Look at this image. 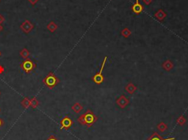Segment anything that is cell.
<instances>
[{
  "label": "cell",
  "mask_w": 188,
  "mask_h": 140,
  "mask_svg": "<svg viewBox=\"0 0 188 140\" xmlns=\"http://www.w3.org/2000/svg\"><path fill=\"white\" fill-rule=\"evenodd\" d=\"M98 120V117L93 114L91 110H87L85 114L80 115L77 121L82 126L91 127Z\"/></svg>",
  "instance_id": "6da1fadb"
},
{
  "label": "cell",
  "mask_w": 188,
  "mask_h": 140,
  "mask_svg": "<svg viewBox=\"0 0 188 140\" xmlns=\"http://www.w3.org/2000/svg\"><path fill=\"white\" fill-rule=\"evenodd\" d=\"M43 82L45 85L49 89H53L60 83V79L55 76V73L50 72L49 74L43 79Z\"/></svg>",
  "instance_id": "7a4b0ae2"
},
{
  "label": "cell",
  "mask_w": 188,
  "mask_h": 140,
  "mask_svg": "<svg viewBox=\"0 0 188 140\" xmlns=\"http://www.w3.org/2000/svg\"><path fill=\"white\" fill-rule=\"evenodd\" d=\"M20 67L26 73H30L31 71H33L36 67V65L33 62V61L31 60L30 59H26L25 60L21 62L20 65Z\"/></svg>",
  "instance_id": "3957f363"
},
{
  "label": "cell",
  "mask_w": 188,
  "mask_h": 140,
  "mask_svg": "<svg viewBox=\"0 0 188 140\" xmlns=\"http://www.w3.org/2000/svg\"><path fill=\"white\" fill-rule=\"evenodd\" d=\"M106 60H107V57H105V58H104L103 62H102V64H101V67L99 72H98L95 76H93V77L92 79L93 80V82L96 84H101L104 82V76L103 75H102V71H103L104 68H105Z\"/></svg>",
  "instance_id": "277c9868"
},
{
  "label": "cell",
  "mask_w": 188,
  "mask_h": 140,
  "mask_svg": "<svg viewBox=\"0 0 188 140\" xmlns=\"http://www.w3.org/2000/svg\"><path fill=\"white\" fill-rule=\"evenodd\" d=\"M73 125V121L70 117H65L62 118L60 121V130L66 129L68 130L71 128V126Z\"/></svg>",
  "instance_id": "5b68a950"
},
{
  "label": "cell",
  "mask_w": 188,
  "mask_h": 140,
  "mask_svg": "<svg viewBox=\"0 0 188 140\" xmlns=\"http://www.w3.org/2000/svg\"><path fill=\"white\" fill-rule=\"evenodd\" d=\"M20 27H21V29L24 32L28 34L32 30V29L34 28V26L30 21L27 20V21H25L24 22L22 23V24L20 26Z\"/></svg>",
  "instance_id": "8992f818"
},
{
  "label": "cell",
  "mask_w": 188,
  "mask_h": 140,
  "mask_svg": "<svg viewBox=\"0 0 188 140\" xmlns=\"http://www.w3.org/2000/svg\"><path fill=\"white\" fill-rule=\"evenodd\" d=\"M129 103V99L127 97H125L124 96H121V97H118L116 101V103L119 106V107H121V109H124L127 106Z\"/></svg>",
  "instance_id": "52a82bcc"
},
{
  "label": "cell",
  "mask_w": 188,
  "mask_h": 140,
  "mask_svg": "<svg viewBox=\"0 0 188 140\" xmlns=\"http://www.w3.org/2000/svg\"><path fill=\"white\" fill-rule=\"evenodd\" d=\"M132 10L136 14H140V12H142L143 10V7L141 5V4L139 2V0H136V2L134 4L133 7H132Z\"/></svg>",
  "instance_id": "ba28073f"
},
{
  "label": "cell",
  "mask_w": 188,
  "mask_h": 140,
  "mask_svg": "<svg viewBox=\"0 0 188 140\" xmlns=\"http://www.w3.org/2000/svg\"><path fill=\"white\" fill-rule=\"evenodd\" d=\"M175 138H168V139H163L162 137L159 135V133H156V132H154V133H153L151 135V137H149L147 140H174Z\"/></svg>",
  "instance_id": "9c48e42d"
},
{
  "label": "cell",
  "mask_w": 188,
  "mask_h": 140,
  "mask_svg": "<svg viewBox=\"0 0 188 140\" xmlns=\"http://www.w3.org/2000/svg\"><path fill=\"white\" fill-rule=\"evenodd\" d=\"M71 109L73 110L74 112H76V113H80L83 109V107H82L81 103H76L71 107Z\"/></svg>",
  "instance_id": "30bf717a"
},
{
  "label": "cell",
  "mask_w": 188,
  "mask_h": 140,
  "mask_svg": "<svg viewBox=\"0 0 188 140\" xmlns=\"http://www.w3.org/2000/svg\"><path fill=\"white\" fill-rule=\"evenodd\" d=\"M21 104L24 109L30 108V100L27 97H24L23 100L21 101Z\"/></svg>",
  "instance_id": "8fae6325"
},
{
  "label": "cell",
  "mask_w": 188,
  "mask_h": 140,
  "mask_svg": "<svg viewBox=\"0 0 188 140\" xmlns=\"http://www.w3.org/2000/svg\"><path fill=\"white\" fill-rule=\"evenodd\" d=\"M165 16H166V14H165V12H164L162 10H159L156 12V14H155V17H156L159 21H162V20L165 18Z\"/></svg>",
  "instance_id": "7c38bea8"
},
{
  "label": "cell",
  "mask_w": 188,
  "mask_h": 140,
  "mask_svg": "<svg viewBox=\"0 0 188 140\" xmlns=\"http://www.w3.org/2000/svg\"><path fill=\"white\" fill-rule=\"evenodd\" d=\"M136 90H137V87L134 85L133 84L131 83L128 84V85L126 87V91H127L129 94H133Z\"/></svg>",
  "instance_id": "4fadbf2b"
},
{
  "label": "cell",
  "mask_w": 188,
  "mask_h": 140,
  "mask_svg": "<svg viewBox=\"0 0 188 140\" xmlns=\"http://www.w3.org/2000/svg\"><path fill=\"white\" fill-rule=\"evenodd\" d=\"M162 67H163L166 71H170V70H171L173 68L174 65H173L172 62H170V60H168L165 61L163 64H162Z\"/></svg>",
  "instance_id": "5bb4252c"
},
{
  "label": "cell",
  "mask_w": 188,
  "mask_h": 140,
  "mask_svg": "<svg viewBox=\"0 0 188 140\" xmlns=\"http://www.w3.org/2000/svg\"><path fill=\"white\" fill-rule=\"evenodd\" d=\"M20 56L23 59H28L29 57H30V52H29L27 48H24L23 49L21 50V52H20Z\"/></svg>",
  "instance_id": "9a60e30c"
},
{
  "label": "cell",
  "mask_w": 188,
  "mask_h": 140,
  "mask_svg": "<svg viewBox=\"0 0 188 140\" xmlns=\"http://www.w3.org/2000/svg\"><path fill=\"white\" fill-rule=\"evenodd\" d=\"M156 128H157V129L159 130V131H161V132H164V131H165L166 130H167L168 126H167V125L165 124V122H161L157 125Z\"/></svg>",
  "instance_id": "2e32d148"
},
{
  "label": "cell",
  "mask_w": 188,
  "mask_h": 140,
  "mask_svg": "<svg viewBox=\"0 0 188 140\" xmlns=\"http://www.w3.org/2000/svg\"><path fill=\"white\" fill-rule=\"evenodd\" d=\"M38 105H39V102H38L37 98L35 97H32V99L30 100V107L35 109V108H37Z\"/></svg>",
  "instance_id": "e0dca14e"
},
{
  "label": "cell",
  "mask_w": 188,
  "mask_h": 140,
  "mask_svg": "<svg viewBox=\"0 0 188 140\" xmlns=\"http://www.w3.org/2000/svg\"><path fill=\"white\" fill-rule=\"evenodd\" d=\"M47 28H48V29L51 32H55V30H56V29H57V24L55 23V22H52L49 24L48 26H47Z\"/></svg>",
  "instance_id": "ac0fdd59"
},
{
  "label": "cell",
  "mask_w": 188,
  "mask_h": 140,
  "mask_svg": "<svg viewBox=\"0 0 188 140\" xmlns=\"http://www.w3.org/2000/svg\"><path fill=\"white\" fill-rule=\"evenodd\" d=\"M176 122H177V123L179 126H183V125L186 122V119L185 118L184 116H180V117L177 119Z\"/></svg>",
  "instance_id": "d6986e66"
},
{
  "label": "cell",
  "mask_w": 188,
  "mask_h": 140,
  "mask_svg": "<svg viewBox=\"0 0 188 140\" xmlns=\"http://www.w3.org/2000/svg\"><path fill=\"white\" fill-rule=\"evenodd\" d=\"M121 34H122V35L124 37H128L131 35V31L128 28H125L123 29V31L121 32Z\"/></svg>",
  "instance_id": "ffe728a7"
},
{
  "label": "cell",
  "mask_w": 188,
  "mask_h": 140,
  "mask_svg": "<svg viewBox=\"0 0 188 140\" xmlns=\"http://www.w3.org/2000/svg\"><path fill=\"white\" fill-rule=\"evenodd\" d=\"M46 140H58V139H57V138L55 137V136H54V135H51V136H50V137Z\"/></svg>",
  "instance_id": "44dd1931"
},
{
  "label": "cell",
  "mask_w": 188,
  "mask_h": 140,
  "mask_svg": "<svg viewBox=\"0 0 188 140\" xmlns=\"http://www.w3.org/2000/svg\"><path fill=\"white\" fill-rule=\"evenodd\" d=\"M143 2L146 5H150V4L151 3V2H152V0H143Z\"/></svg>",
  "instance_id": "7402d4cb"
},
{
  "label": "cell",
  "mask_w": 188,
  "mask_h": 140,
  "mask_svg": "<svg viewBox=\"0 0 188 140\" xmlns=\"http://www.w3.org/2000/svg\"><path fill=\"white\" fill-rule=\"evenodd\" d=\"M4 72H5V67L0 65V74H2Z\"/></svg>",
  "instance_id": "603a6c76"
},
{
  "label": "cell",
  "mask_w": 188,
  "mask_h": 140,
  "mask_svg": "<svg viewBox=\"0 0 188 140\" xmlns=\"http://www.w3.org/2000/svg\"><path fill=\"white\" fill-rule=\"evenodd\" d=\"M28 1L30 2V3L32 4V5H34L35 4L37 3V1H38V0H28Z\"/></svg>",
  "instance_id": "cb8c5ba5"
},
{
  "label": "cell",
  "mask_w": 188,
  "mask_h": 140,
  "mask_svg": "<svg viewBox=\"0 0 188 140\" xmlns=\"http://www.w3.org/2000/svg\"><path fill=\"white\" fill-rule=\"evenodd\" d=\"M4 18H3V16H2V15H0V24H2V22H4Z\"/></svg>",
  "instance_id": "d4e9b609"
},
{
  "label": "cell",
  "mask_w": 188,
  "mask_h": 140,
  "mask_svg": "<svg viewBox=\"0 0 188 140\" xmlns=\"http://www.w3.org/2000/svg\"><path fill=\"white\" fill-rule=\"evenodd\" d=\"M3 124H4V121L2 120V119L0 118V127H1L2 126H3Z\"/></svg>",
  "instance_id": "484cf974"
},
{
  "label": "cell",
  "mask_w": 188,
  "mask_h": 140,
  "mask_svg": "<svg viewBox=\"0 0 188 140\" xmlns=\"http://www.w3.org/2000/svg\"><path fill=\"white\" fill-rule=\"evenodd\" d=\"M2 29H3V27H2V25L0 24V32H2Z\"/></svg>",
  "instance_id": "4316f807"
},
{
  "label": "cell",
  "mask_w": 188,
  "mask_h": 140,
  "mask_svg": "<svg viewBox=\"0 0 188 140\" xmlns=\"http://www.w3.org/2000/svg\"><path fill=\"white\" fill-rule=\"evenodd\" d=\"M0 56H1V52H0Z\"/></svg>",
  "instance_id": "83f0119b"
}]
</instances>
